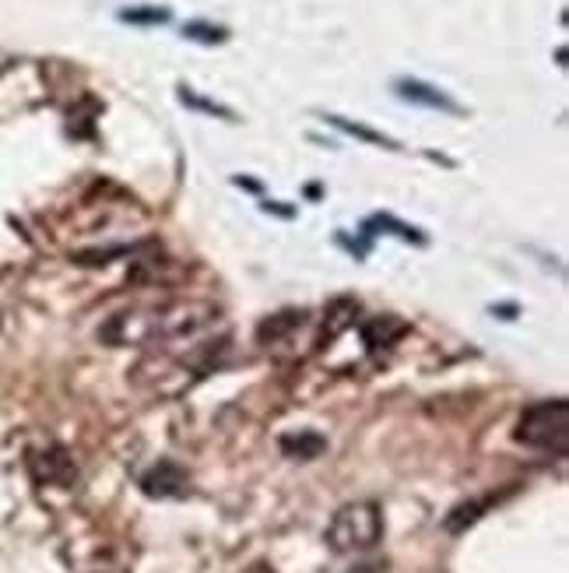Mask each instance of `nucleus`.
I'll list each match as a JSON object with an SVG mask.
<instances>
[{
    "instance_id": "4",
    "label": "nucleus",
    "mask_w": 569,
    "mask_h": 573,
    "mask_svg": "<svg viewBox=\"0 0 569 573\" xmlns=\"http://www.w3.org/2000/svg\"><path fill=\"white\" fill-rule=\"evenodd\" d=\"M398 92H401V99L408 103H419V106H429V109H447V114H457V103L447 99L439 88L433 85H425V82H398Z\"/></svg>"
},
{
    "instance_id": "6",
    "label": "nucleus",
    "mask_w": 569,
    "mask_h": 573,
    "mask_svg": "<svg viewBox=\"0 0 569 573\" xmlns=\"http://www.w3.org/2000/svg\"><path fill=\"white\" fill-rule=\"evenodd\" d=\"M120 22H131V25H162V22H169V11H166V8H148V4H141V8L120 11Z\"/></svg>"
},
{
    "instance_id": "8",
    "label": "nucleus",
    "mask_w": 569,
    "mask_h": 573,
    "mask_svg": "<svg viewBox=\"0 0 569 573\" xmlns=\"http://www.w3.org/2000/svg\"><path fill=\"white\" fill-rule=\"evenodd\" d=\"M186 39H197V43H221L226 39V28H211V25H201V22H190L183 28Z\"/></svg>"
},
{
    "instance_id": "1",
    "label": "nucleus",
    "mask_w": 569,
    "mask_h": 573,
    "mask_svg": "<svg viewBox=\"0 0 569 573\" xmlns=\"http://www.w3.org/2000/svg\"><path fill=\"white\" fill-rule=\"evenodd\" d=\"M513 440L524 443V447H531V451H545V454L562 457L569 447V405L562 402V397H556V402L528 405L517 419Z\"/></svg>"
},
{
    "instance_id": "5",
    "label": "nucleus",
    "mask_w": 569,
    "mask_h": 573,
    "mask_svg": "<svg viewBox=\"0 0 569 573\" xmlns=\"http://www.w3.org/2000/svg\"><path fill=\"white\" fill-rule=\"evenodd\" d=\"M327 447V440L320 433H299V437H281V451L295 461H313L320 457Z\"/></svg>"
},
{
    "instance_id": "9",
    "label": "nucleus",
    "mask_w": 569,
    "mask_h": 573,
    "mask_svg": "<svg viewBox=\"0 0 569 573\" xmlns=\"http://www.w3.org/2000/svg\"><path fill=\"white\" fill-rule=\"evenodd\" d=\"M352 573H376V566H355Z\"/></svg>"
},
{
    "instance_id": "2",
    "label": "nucleus",
    "mask_w": 569,
    "mask_h": 573,
    "mask_svg": "<svg viewBox=\"0 0 569 573\" xmlns=\"http://www.w3.org/2000/svg\"><path fill=\"white\" fill-rule=\"evenodd\" d=\"M384 535V517H379L376 503H348L335 514L327 528V546L335 549L338 556L344 552H362L373 549Z\"/></svg>"
},
{
    "instance_id": "3",
    "label": "nucleus",
    "mask_w": 569,
    "mask_h": 573,
    "mask_svg": "<svg viewBox=\"0 0 569 573\" xmlns=\"http://www.w3.org/2000/svg\"><path fill=\"white\" fill-rule=\"evenodd\" d=\"M141 489L145 497H158V500H172V497H186L190 492V475L177 461L162 457L152 471L141 475Z\"/></svg>"
},
{
    "instance_id": "7",
    "label": "nucleus",
    "mask_w": 569,
    "mask_h": 573,
    "mask_svg": "<svg viewBox=\"0 0 569 573\" xmlns=\"http://www.w3.org/2000/svg\"><path fill=\"white\" fill-rule=\"evenodd\" d=\"M330 123H335V127H341V131H348V134H355V138H362V141H373V145H394V141H387L384 134H376V131H370V127L348 123V120H341V117H330Z\"/></svg>"
}]
</instances>
